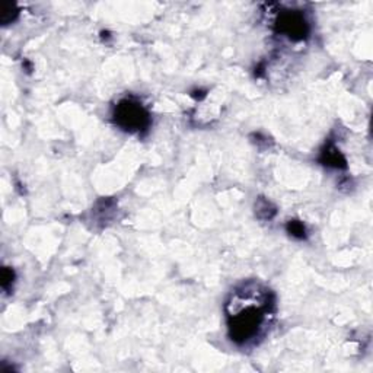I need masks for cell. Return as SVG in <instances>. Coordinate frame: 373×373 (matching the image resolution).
<instances>
[{"instance_id":"obj_4","label":"cell","mask_w":373,"mask_h":373,"mask_svg":"<svg viewBox=\"0 0 373 373\" xmlns=\"http://www.w3.org/2000/svg\"><path fill=\"white\" fill-rule=\"evenodd\" d=\"M18 15V10H16V6L13 3H1L0 6V21L1 24H10L15 16Z\"/></svg>"},{"instance_id":"obj_3","label":"cell","mask_w":373,"mask_h":373,"mask_svg":"<svg viewBox=\"0 0 373 373\" xmlns=\"http://www.w3.org/2000/svg\"><path fill=\"white\" fill-rule=\"evenodd\" d=\"M279 31L290 37L291 40H302L308 34V24L300 13L289 12L279 18L277 21Z\"/></svg>"},{"instance_id":"obj_2","label":"cell","mask_w":373,"mask_h":373,"mask_svg":"<svg viewBox=\"0 0 373 373\" xmlns=\"http://www.w3.org/2000/svg\"><path fill=\"white\" fill-rule=\"evenodd\" d=\"M115 123L127 131H142L149 125V114L136 101L124 99L115 108Z\"/></svg>"},{"instance_id":"obj_1","label":"cell","mask_w":373,"mask_h":373,"mask_svg":"<svg viewBox=\"0 0 373 373\" xmlns=\"http://www.w3.org/2000/svg\"><path fill=\"white\" fill-rule=\"evenodd\" d=\"M273 302L270 291L262 290L259 286L244 287L238 290L228 305V322L233 341L247 344L257 338L270 315Z\"/></svg>"},{"instance_id":"obj_6","label":"cell","mask_w":373,"mask_h":373,"mask_svg":"<svg viewBox=\"0 0 373 373\" xmlns=\"http://www.w3.org/2000/svg\"><path fill=\"white\" fill-rule=\"evenodd\" d=\"M287 230L290 232V235L296 236V238H305V228L300 222H289L287 225Z\"/></svg>"},{"instance_id":"obj_5","label":"cell","mask_w":373,"mask_h":373,"mask_svg":"<svg viewBox=\"0 0 373 373\" xmlns=\"http://www.w3.org/2000/svg\"><path fill=\"white\" fill-rule=\"evenodd\" d=\"M324 162H325V165H332L335 166V168H338V166H343V164L345 162L344 161V158L340 155V152L337 150V149H334V147H328L325 152H324Z\"/></svg>"},{"instance_id":"obj_7","label":"cell","mask_w":373,"mask_h":373,"mask_svg":"<svg viewBox=\"0 0 373 373\" xmlns=\"http://www.w3.org/2000/svg\"><path fill=\"white\" fill-rule=\"evenodd\" d=\"M13 283V271L9 268H3L1 271V287L9 289V286Z\"/></svg>"}]
</instances>
